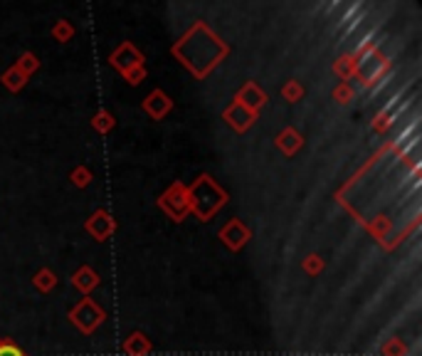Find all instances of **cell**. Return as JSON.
I'll list each match as a JSON object with an SVG mask.
<instances>
[{
	"mask_svg": "<svg viewBox=\"0 0 422 356\" xmlns=\"http://www.w3.org/2000/svg\"><path fill=\"white\" fill-rule=\"evenodd\" d=\"M0 356H23V352L10 347V344H3V347H0Z\"/></svg>",
	"mask_w": 422,
	"mask_h": 356,
	"instance_id": "1",
	"label": "cell"
}]
</instances>
